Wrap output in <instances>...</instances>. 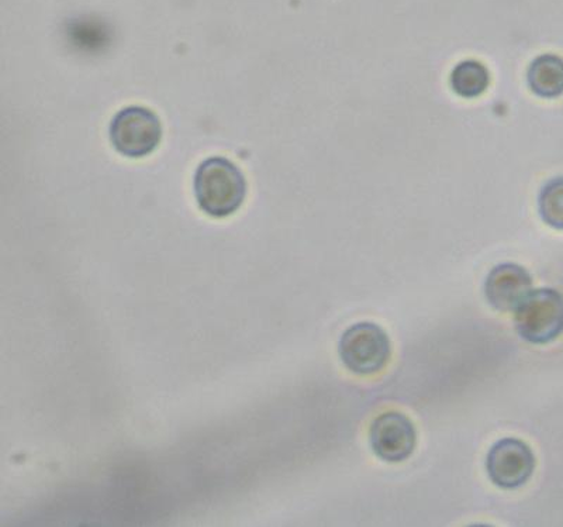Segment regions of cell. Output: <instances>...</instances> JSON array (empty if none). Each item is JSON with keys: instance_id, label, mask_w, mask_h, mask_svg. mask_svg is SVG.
I'll use <instances>...</instances> for the list:
<instances>
[{"instance_id": "obj_1", "label": "cell", "mask_w": 563, "mask_h": 527, "mask_svg": "<svg viewBox=\"0 0 563 527\" xmlns=\"http://www.w3.org/2000/svg\"><path fill=\"white\" fill-rule=\"evenodd\" d=\"M199 208L211 218H228L238 212L246 195V183L238 165L223 157L206 160L195 175Z\"/></svg>"}, {"instance_id": "obj_2", "label": "cell", "mask_w": 563, "mask_h": 527, "mask_svg": "<svg viewBox=\"0 0 563 527\" xmlns=\"http://www.w3.org/2000/svg\"><path fill=\"white\" fill-rule=\"evenodd\" d=\"M516 330L531 344H548L563 333V295L560 290H531L516 314Z\"/></svg>"}, {"instance_id": "obj_3", "label": "cell", "mask_w": 563, "mask_h": 527, "mask_svg": "<svg viewBox=\"0 0 563 527\" xmlns=\"http://www.w3.org/2000/svg\"><path fill=\"white\" fill-rule=\"evenodd\" d=\"M339 353L346 369L356 375H374L385 369L390 359L389 336L380 326L361 322L341 336Z\"/></svg>"}, {"instance_id": "obj_4", "label": "cell", "mask_w": 563, "mask_h": 527, "mask_svg": "<svg viewBox=\"0 0 563 527\" xmlns=\"http://www.w3.org/2000/svg\"><path fill=\"white\" fill-rule=\"evenodd\" d=\"M163 125L150 109L130 107L120 110L110 123V140L125 157H145L158 147Z\"/></svg>"}, {"instance_id": "obj_5", "label": "cell", "mask_w": 563, "mask_h": 527, "mask_svg": "<svg viewBox=\"0 0 563 527\" xmlns=\"http://www.w3.org/2000/svg\"><path fill=\"white\" fill-rule=\"evenodd\" d=\"M486 470L492 483L500 488H520L534 474L536 455L522 440L501 439L492 446Z\"/></svg>"}, {"instance_id": "obj_6", "label": "cell", "mask_w": 563, "mask_h": 527, "mask_svg": "<svg viewBox=\"0 0 563 527\" xmlns=\"http://www.w3.org/2000/svg\"><path fill=\"white\" fill-rule=\"evenodd\" d=\"M372 450L386 463H401L416 449L417 433L413 421L400 411H385L372 421L369 430Z\"/></svg>"}, {"instance_id": "obj_7", "label": "cell", "mask_w": 563, "mask_h": 527, "mask_svg": "<svg viewBox=\"0 0 563 527\" xmlns=\"http://www.w3.org/2000/svg\"><path fill=\"white\" fill-rule=\"evenodd\" d=\"M532 278L526 268L517 264H500L490 271L485 284L487 303L499 312L517 310L530 295Z\"/></svg>"}, {"instance_id": "obj_8", "label": "cell", "mask_w": 563, "mask_h": 527, "mask_svg": "<svg viewBox=\"0 0 563 527\" xmlns=\"http://www.w3.org/2000/svg\"><path fill=\"white\" fill-rule=\"evenodd\" d=\"M528 84L538 97L554 99L563 94V58L544 54L528 69Z\"/></svg>"}, {"instance_id": "obj_9", "label": "cell", "mask_w": 563, "mask_h": 527, "mask_svg": "<svg viewBox=\"0 0 563 527\" xmlns=\"http://www.w3.org/2000/svg\"><path fill=\"white\" fill-rule=\"evenodd\" d=\"M490 75L484 64L464 62L457 64L451 75L452 89L462 98H477L489 87Z\"/></svg>"}, {"instance_id": "obj_10", "label": "cell", "mask_w": 563, "mask_h": 527, "mask_svg": "<svg viewBox=\"0 0 563 527\" xmlns=\"http://www.w3.org/2000/svg\"><path fill=\"white\" fill-rule=\"evenodd\" d=\"M540 215L552 229L563 230V177L550 180L540 194Z\"/></svg>"}]
</instances>
